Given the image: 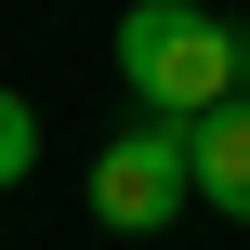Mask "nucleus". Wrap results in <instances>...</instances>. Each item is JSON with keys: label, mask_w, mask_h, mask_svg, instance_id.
<instances>
[{"label": "nucleus", "mask_w": 250, "mask_h": 250, "mask_svg": "<svg viewBox=\"0 0 250 250\" xmlns=\"http://www.w3.org/2000/svg\"><path fill=\"white\" fill-rule=\"evenodd\" d=\"M185 145H198V211L250 224V92L211 105V119H185Z\"/></svg>", "instance_id": "nucleus-3"}, {"label": "nucleus", "mask_w": 250, "mask_h": 250, "mask_svg": "<svg viewBox=\"0 0 250 250\" xmlns=\"http://www.w3.org/2000/svg\"><path fill=\"white\" fill-rule=\"evenodd\" d=\"M171 211H198V145H185V119H119L105 145H92V224H119V237H158Z\"/></svg>", "instance_id": "nucleus-2"}, {"label": "nucleus", "mask_w": 250, "mask_h": 250, "mask_svg": "<svg viewBox=\"0 0 250 250\" xmlns=\"http://www.w3.org/2000/svg\"><path fill=\"white\" fill-rule=\"evenodd\" d=\"M105 53H119V79H132L145 119H211V105L250 92V26L211 13V0H132Z\"/></svg>", "instance_id": "nucleus-1"}, {"label": "nucleus", "mask_w": 250, "mask_h": 250, "mask_svg": "<svg viewBox=\"0 0 250 250\" xmlns=\"http://www.w3.org/2000/svg\"><path fill=\"white\" fill-rule=\"evenodd\" d=\"M26 171H40V105L0 92V185H26Z\"/></svg>", "instance_id": "nucleus-4"}]
</instances>
